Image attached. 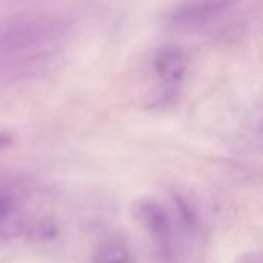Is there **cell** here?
<instances>
[{
    "instance_id": "cell-2",
    "label": "cell",
    "mask_w": 263,
    "mask_h": 263,
    "mask_svg": "<svg viewBox=\"0 0 263 263\" xmlns=\"http://www.w3.org/2000/svg\"><path fill=\"white\" fill-rule=\"evenodd\" d=\"M236 0H183L171 14V23L183 31L208 26L225 14Z\"/></svg>"
},
{
    "instance_id": "cell-1",
    "label": "cell",
    "mask_w": 263,
    "mask_h": 263,
    "mask_svg": "<svg viewBox=\"0 0 263 263\" xmlns=\"http://www.w3.org/2000/svg\"><path fill=\"white\" fill-rule=\"evenodd\" d=\"M66 22L57 15H22L0 25V55H25L62 39Z\"/></svg>"
},
{
    "instance_id": "cell-6",
    "label": "cell",
    "mask_w": 263,
    "mask_h": 263,
    "mask_svg": "<svg viewBox=\"0 0 263 263\" xmlns=\"http://www.w3.org/2000/svg\"><path fill=\"white\" fill-rule=\"evenodd\" d=\"M9 208H11V202L6 196H2L0 194V223L5 220V217L8 216L9 213Z\"/></svg>"
},
{
    "instance_id": "cell-5",
    "label": "cell",
    "mask_w": 263,
    "mask_h": 263,
    "mask_svg": "<svg viewBox=\"0 0 263 263\" xmlns=\"http://www.w3.org/2000/svg\"><path fill=\"white\" fill-rule=\"evenodd\" d=\"M91 263H134L133 253L120 242H103L92 251Z\"/></svg>"
},
{
    "instance_id": "cell-4",
    "label": "cell",
    "mask_w": 263,
    "mask_h": 263,
    "mask_svg": "<svg viewBox=\"0 0 263 263\" xmlns=\"http://www.w3.org/2000/svg\"><path fill=\"white\" fill-rule=\"evenodd\" d=\"M136 219L154 236L166 239L171 233V222L165 208L153 199H140L133 205Z\"/></svg>"
},
{
    "instance_id": "cell-3",
    "label": "cell",
    "mask_w": 263,
    "mask_h": 263,
    "mask_svg": "<svg viewBox=\"0 0 263 263\" xmlns=\"http://www.w3.org/2000/svg\"><path fill=\"white\" fill-rule=\"evenodd\" d=\"M188 55L177 46H165L154 57V71L168 86L179 85L188 71Z\"/></svg>"
}]
</instances>
